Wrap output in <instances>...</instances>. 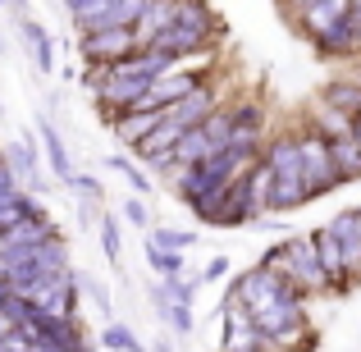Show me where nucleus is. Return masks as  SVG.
Segmentation results:
<instances>
[{"mask_svg":"<svg viewBox=\"0 0 361 352\" xmlns=\"http://www.w3.org/2000/svg\"><path fill=\"white\" fill-rule=\"evenodd\" d=\"M137 32L133 28H92V32H82V60L87 64H115L123 55L137 51Z\"/></svg>","mask_w":361,"mask_h":352,"instance_id":"5","label":"nucleus"},{"mask_svg":"<svg viewBox=\"0 0 361 352\" xmlns=\"http://www.w3.org/2000/svg\"><path fill=\"white\" fill-rule=\"evenodd\" d=\"M169 316H174V329H192V311H188V302H178Z\"/></svg>","mask_w":361,"mask_h":352,"instance_id":"28","label":"nucleus"},{"mask_svg":"<svg viewBox=\"0 0 361 352\" xmlns=\"http://www.w3.org/2000/svg\"><path fill=\"white\" fill-rule=\"evenodd\" d=\"M353 18H357V23H361V0H353Z\"/></svg>","mask_w":361,"mask_h":352,"instance_id":"30","label":"nucleus"},{"mask_svg":"<svg viewBox=\"0 0 361 352\" xmlns=\"http://www.w3.org/2000/svg\"><path fill=\"white\" fill-rule=\"evenodd\" d=\"M169 110H123V115H115L110 123H115V133H119V142H128V147H137L142 138H147L151 128H156L160 119H165Z\"/></svg>","mask_w":361,"mask_h":352,"instance_id":"13","label":"nucleus"},{"mask_svg":"<svg viewBox=\"0 0 361 352\" xmlns=\"http://www.w3.org/2000/svg\"><path fill=\"white\" fill-rule=\"evenodd\" d=\"M338 247H343V265H348V279H361V211H343L329 220Z\"/></svg>","mask_w":361,"mask_h":352,"instance_id":"9","label":"nucleus"},{"mask_svg":"<svg viewBox=\"0 0 361 352\" xmlns=\"http://www.w3.org/2000/svg\"><path fill=\"white\" fill-rule=\"evenodd\" d=\"M188 243H192V233H174V229H160L156 233V247H165V252H183Z\"/></svg>","mask_w":361,"mask_h":352,"instance_id":"24","label":"nucleus"},{"mask_svg":"<svg viewBox=\"0 0 361 352\" xmlns=\"http://www.w3.org/2000/svg\"><path fill=\"white\" fill-rule=\"evenodd\" d=\"M215 37H220V32H211V28H197V23H183V18H178V23L165 28V32H160L151 46H160V51H169V55H197V51H211Z\"/></svg>","mask_w":361,"mask_h":352,"instance_id":"7","label":"nucleus"},{"mask_svg":"<svg viewBox=\"0 0 361 352\" xmlns=\"http://www.w3.org/2000/svg\"><path fill=\"white\" fill-rule=\"evenodd\" d=\"M32 211H37L32 197H23L18 188H14V193H5V197H0V229H14V224H18V220H27Z\"/></svg>","mask_w":361,"mask_h":352,"instance_id":"18","label":"nucleus"},{"mask_svg":"<svg viewBox=\"0 0 361 352\" xmlns=\"http://www.w3.org/2000/svg\"><path fill=\"white\" fill-rule=\"evenodd\" d=\"M357 119H361V115H357Z\"/></svg>","mask_w":361,"mask_h":352,"instance_id":"34","label":"nucleus"},{"mask_svg":"<svg viewBox=\"0 0 361 352\" xmlns=\"http://www.w3.org/2000/svg\"><path fill=\"white\" fill-rule=\"evenodd\" d=\"M334 142V160H338V169H343V183L348 178H361V142H357V133H343V138H329Z\"/></svg>","mask_w":361,"mask_h":352,"instance_id":"16","label":"nucleus"},{"mask_svg":"<svg viewBox=\"0 0 361 352\" xmlns=\"http://www.w3.org/2000/svg\"><path fill=\"white\" fill-rule=\"evenodd\" d=\"M151 265H156L160 274H169V279H174V274L183 270V252H165V247H151Z\"/></svg>","mask_w":361,"mask_h":352,"instance_id":"21","label":"nucleus"},{"mask_svg":"<svg viewBox=\"0 0 361 352\" xmlns=\"http://www.w3.org/2000/svg\"><path fill=\"white\" fill-rule=\"evenodd\" d=\"M106 344H110V348H123V352H137V344H133V334H128L123 325H110V329H106Z\"/></svg>","mask_w":361,"mask_h":352,"instance_id":"25","label":"nucleus"},{"mask_svg":"<svg viewBox=\"0 0 361 352\" xmlns=\"http://www.w3.org/2000/svg\"><path fill=\"white\" fill-rule=\"evenodd\" d=\"M247 352H274L270 344H256V348H247Z\"/></svg>","mask_w":361,"mask_h":352,"instance_id":"29","label":"nucleus"},{"mask_svg":"<svg viewBox=\"0 0 361 352\" xmlns=\"http://www.w3.org/2000/svg\"><path fill=\"white\" fill-rule=\"evenodd\" d=\"M298 151H302V174H307L311 197H325L343 183V169H338V160H334V142H329L325 128L307 123V128L298 133Z\"/></svg>","mask_w":361,"mask_h":352,"instance_id":"3","label":"nucleus"},{"mask_svg":"<svg viewBox=\"0 0 361 352\" xmlns=\"http://www.w3.org/2000/svg\"><path fill=\"white\" fill-rule=\"evenodd\" d=\"M265 265L279 270L298 293H325L329 289V274H325V265H320L316 238H288V243H279L265 256Z\"/></svg>","mask_w":361,"mask_h":352,"instance_id":"2","label":"nucleus"},{"mask_svg":"<svg viewBox=\"0 0 361 352\" xmlns=\"http://www.w3.org/2000/svg\"><path fill=\"white\" fill-rule=\"evenodd\" d=\"M353 133H357V142H361V119H357V123H353Z\"/></svg>","mask_w":361,"mask_h":352,"instance_id":"31","label":"nucleus"},{"mask_svg":"<svg viewBox=\"0 0 361 352\" xmlns=\"http://www.w3.org/2000/svg\"><path fill=\"white\" fill-rule=\"evenodd\" d=\"M23 37L32 42V51H37V64H42V69H51V42H46V32H42L37 23H23Z\"/></svg>","mask_w":361,"mask_h":352,"instance_id":"22","label":"nucleus"},{"mask_svg":"<svg viewBox=\"0 0 361 352\" xmlns=\"http://www.w3.org/2000/svg\"><path fill=\"white\" fill-rule=\"evenodd\" d=\"M174 156H178V165H202V160H211V156H215V142H211V133H206L202 123H192V128H188L183 138H178Z\"/></svg>","mask_w":361,"mask_h":352,"instance_id":"15","label":"nucleus"},{"mask_svg":"<svg viewBox=\"0 0 361 352\" xmlns=\"http://www.w3.org/2000/svg\"><path fill=\"white\" fill-rule=\"evenodd\" d=\"M101 238H106V252L115 256V252H119V229H115V220H106V224H101Z\"/></svg>","mask_w":361,"mask_h":352,"instance_id":"27","label":"nucleus"},{"mask_svg":"<svg viewBox=\"0 0 361 352\" xmlns=\"http://www.w3.org/2000/svg\"><path fill=\"white\" fill-rule=\"evenodd\" d=\"M9 165H14V174H37V169H32V151H27V147L9 151Z\"/></svg>","mask_w":361,"mask_h":352,"instance_id":"26","label":"nucleus"},{"mask_svg":"<svg viewBox=\"0 0 361 352\" xmlns=\"http://www.w3.org/2000/svg\"><path fill=\"white\" fill-rule=\"evenodd\" d=\"M325 101L329 106H338L343 115H361V83H329L325 87Z\"/></svg>","mask_w":361,"mask_h":352,"instance_id":"19","label":"nucleus"},{"mask_svg":"<svg viewBox=\"0 0 361 352\" xmlns=\"http://www.w3.org/2000/svg\"><path fill=\"white\" fill-rule=\"evenodd\" d=\"M343 18H353V0H311V5L298 9V23L302 32L316 42V37H325L329 28H338Z\"/></svg>","mask_w":361,"mask_h":352,"instance_id":"6","label":"nucleus"},{"mask_svg":"<svg viewBox=\"0 0 361 352\" xmlns=\"http://www.w3.org/2000/svg\"><path fill=\"white\" fill-rule=\"evenodd\" d=\"M261 128H265V110L256 101L233 110V133H229V151H261Z\"/></svg>","mask_w":361,"mask_h":352,"instance_id":"10","label":"nucleus"},{"mask_svg":"<svg viewBox=\"0 0 361 352\" xmlns=\"http://www.w3.org/2000/svg\"><path fill=\"white\" fill-rule=\"evenodd\" d=\"M316 252H320V265H325V274H329V289H343V284H353V279H348L343 247H338L334 229H320V233H316Z\"/></svg>","mask_w":361,"mask_h":352,"instance_id":"14","label":"nucleus"},{"mask_svg":"<svg viewBox=\"0 0 361 352\" xmlns=\"http://www.w3.org/2000/svg\"><path fill=\"white\" fill-rule=\"evenodd\" d=\"M357 60H361V55H357Z\"/></svg>","mask_w":361,"mask_h":352,"instance_id":"33","label":"nucleus"},{"mask_svg":"<svg viewBox=\"0 0 361 352\" xmlns=\"http://www.w3.org/2000/svg\"><path fill=\"white\" fill-rule=\"evenodd\" d=\"M211 110H220V92H215L211 78H202L183 101H174V106H169V119H178L183 128H192V123H202Z\"/></svg>","mask_w":361,"mask_h":352,"instance_id":"8","label":"nucleus"},{"mask_svg":"<svg viewBox=\"0 0 361 352\" xmlns=\"http://www.w3.org/2000/svg\"><path fill=\"white\" fill-rule=\"evenodd\" d=\"M316 46L320 55H361V23L357 18H343L338 28H329L325 37H316Z\"/></svg>","mask_w":361,"mask_h":352,"instance_id":"12","label":"nucleus"},{"mask_svg":"<svg viewBox=\"0 0 361 352\" xmlns=\"http://www.w3.org/2000/svg\"><path fill=\"white\" fill-rule=\"evenodd\" d=\"M311 123H316V128H325L329 133V138H343V133H353V115H343V110H338V106H329V101L325 97H320L316 101V119H311Z\"/></svg>","mask_w":361,"mask_h":352,"instance_id":"17","label":"nucleus"},{"mask_svg":"<svg viewBox=\"0 0 361 352\" xmlns=\"http://www.w3.org/2000/svg\"><path fill=\"white\" fill-rule=\"evenodd\" d=\"M178 9H183V0H147V9H142V18H137V42L142 46H151L165 28H174L178 23Z\"/></svg>","mask_w":361,"mask_h":352,"instance_id":"11","label":"nucleus"},{"mask_svg":"<svg viewBox=\"0 0 361 352\" xmlns=\"http://www.w3.org/2000/svg\"><path fill=\"white\" fill-rule=\"evenodd\" d=\"M0 160H5V156H0Z\"/></svg>","mask_w":361,"mask_h":352,"instance_id":"32","label":"nucleus"},{"mask_svg":"<svg viewBox=\"0 0 361 352\" xmlns=\"http://www.w3.org/2000/svg\"><path fill=\"white\" fill-rule=\"evenodd\" d=\"M270 193H274V169L261 160V165L252 169V197H256V211H270Z\"/></svg>","mask_w":361,"mask_h":352,"instance_id":"20","label":"nucleus"},{"mask_svg":"<svg viewBox=\"0 0 361 352\" xmlns=\"http://www.w3.org/2000/svg\"><path fill=\"white\" fill-rule=\"evenodd\" d=\"M233 293H238V298L247 302V307H252V316H261V311H270L274 302H283L288 293H298V289H293V284L283 279L279 270H270V265L261 261L256 270H247V274H243V279H238V289H233Z\"/></svg>","mask_w":361,"mask_h":352,"instance_id":"4","label":"nucleus"},{"mask_svg":"<svg viewBox=\"0 0 361 352\" xmlns=\"http://www.w3.org/2000/svg\"><path fill=\"white\" fill-rule=\"evenodd\" d=\"M46 133V151H51V160H55V169H60L64 178H73V169H69V160H64V147H60V138H55L51 128H42Z\"/></svg>","mask_w":361,"mask_h":352,"instance_id":"23","label":"nucleus"},{"mask_svg":"<svg viewBox=\"0 0 361 352\" xmlns=\"http://www.w3.org/2000/svg\"><path fill=\"white\" fill-rule=\"evenodd\" d=\"M261 160L274 169V193H270V211H293V206L311 202L307 193V174H302V151H298V133H279L270 147L261 151Z\"/></svg>","mask_w":361,"mask_h":352,"instance_id":"1","label":"nucleus"}]
</instances>
